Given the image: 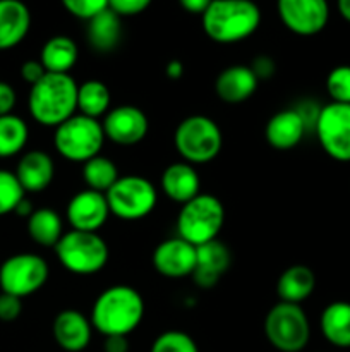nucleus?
I'll return each instance as SVG.
<instances>
[{"label":"nucleus","instance_id":"f03ea898","mask_svg":"<svg viewBox=\"0 0 350 352\" xmlns=\"http://www.w3.org/2000/svg\"><path fill=\"white\" fill-rule=\"evenodd\" d=\"M79 85L71 74L47 72L41 81L31 86L27 109L34 122L45 127H58L78 113Z\"/></svg>","mask_w":350,"mask_h":352},{"label":"nucleus","instance_id":"412c9836","mask_svg":"<svg viewBox=\"0 0 350 352\" xmlns=\"http://www.w3.org/2000/svg\"><path fill=\"white\" fill-rule=\"evenodd\" d=\"M259 81L249 65H230L215 81V93L225 103H242L256 93Z\"/></svg>","mask_w":350,"mask_h":352},{"label":"nucleus","instance_id":"0eeeda50","mask_svg":"<svg viewBox=\"0 0 350 352\" xmlns=\"http://www.w3.org/2000/svg\"><path fill=\"white\" fill-rule=\"evenodd\" d=\"M174 143L184 162L191 165L208 164L222 151L223 134L211 117L189 116L175 129Z\"/></svg>","mask_w":350,"mask_h":352},{"label":"nucleus","instance_id":"20e7f679","mask_svg":"<svg viewBox=\"0 0 350 352\" xmlns=\"http://www.w3.org/2000/svg\"><path fill=\"white\" fill-rule=\"evenodd\" d=\"M54 250L58 263L67 272L81 277L96 275L110 260L108 244L98 232L71 229L62 236Z\"/></svg>","mask_w":350,"mask_h":352},{"label":"nucleus","instance_id":"2eb2a0df","mask_svg":"<svg viewBox=\"0 0 350 352\" xmlns=\"http://www.w3.org/2000/svg\"><path fill=\"white\" fill-rule=\"evenodd\" d=\"M110 206L103 192L84 189L75 192L69 201L65 217L72 230L81 232H98L110 219Z\"/></svg>","mask_w":350,"mask_h":352},{"label":"nucleus","instance_id":"423d86ee","mask_svg":"<svg viewBox=\"0 0 350 352\" xmlns=\"http://www.w3.org/2000/svg\"><path fill=\"white\" fill-rule=\"evenodd\" d=\"M225 222V208L216 196L201 192L182 205L177 217V234L192 246H202L218 239Z\"/></svg>","mask_w":350,"mask_h":352},{"label":"nucleus","instance_id":"58836bf2","mask_svg":"<svg viewBox=\"0 0 350 352\" xmlns=\"http://www.w3.org/2000/svg\"><path fill=\"white\" fill-rule=\"evenodd\" d=\"M17 103L16 89L5 81H0V117L12 113Z\"/></svg>","mask_w":350,"mask_h":352},{"label":"nucleus","instance_id":"393cba45","mask_svg":"<svg viewBox=\"0 0 350 352\" xmlns=\"http://www.w3.org/2000/svg\"><path fill=\"white\" fill-rule=\"evenodd\" d=\"M86 38L91 48L102 54L115 50L122 38V21L113 10L106 9L88 21Z\"/></svg>","mask_w":350,"mask_h":352},{"label":"nucleus","instance_id":"9b49d317","mask_svg":"<svg viewBox=\"0 0 350 352\" xmlns=\"http://www.w3.org/2000/svg\"><path fill=\"white\" fill-rule=\"evenodd\" d=\"M314 133L323 151L336 162H350V105L333 103L321 107Z\"/></svg>","mask_w":350,"mask_h":352},{"label":"nucleus","instance_id":"f8f14e48","mask_svg":"<svg viewBox=\"0 0 350 352\" xmlns=\"http://www.w3.org/2000/svg\"><path fill=\"white\" fill-rule=\"evenodd\" d=\"M278 17L292 33L314 36L329 21L328 0H277Z\"/></svg>","mask_w":350,"mask_h":352},{"label":"nucleus","instance_id":"aec40b11","mask_svg":"<svg viewBox=\"0 0 350 352\" xmlns=\"http://www.w3.org/2000/svg\"><path fill=\"white\" fill-rule=\"evenodd\" d=\"M161 191L172 201L185 205L201 195V179L194 165L187 162H175L170 164L161 174Z\"/></svg>","mask_w":350,"mask_h":352},{"label":"nucleus","instance_id":"9d476101","mask_svg":"<svg viewBox=\"0 0 350 352\" xmlns=\"http://www.w3.org/2000/svg\"><path fill=\"white\" fill-rule=\"evenodd\" d=\"M50 277L47 260L36 253H17L0 265V289L16 298H27L43 289Z\"/></svg>","mask_w":350,"mask_h":352},{"label":"nucleus","instance_id":"6ab92c4d","mask_svg":"<svg viewBox=\"0 0 350 352\" xmlns=\"http://www.w3.org/2000/svg\"><path fill=\"white\" fill-rule=\"evenodd\" d=\"M16 177L26 192H41L54 182L55 162L47 151L30 150L19 158Z\"/></svg>","mask_w":350,"mask_h":352},{"label":"nucleus","instance_id":"7c9ffc66","mask_svg":"<svg viewBox=\"0 0 350 352\" xmlns=\"http://www.w3.org/2000/svg\"><path fill=\"white\" fill-rule=\"evenodd\" d=\"M24 198H26V191L17 181L16 174L0 168V217L14 213V210Z\"/></svg>","mask_w":350,"mask_h":352},{"label":"nucleus","instance_id":"c03bdc74","mask_svg":"<svg viewBox=\"0 0 350 352\" xmlns=\"http://www.w3.org/2000/svg\"><path fill=\"white\" fill-rule=\"evenodd\" d=\"M336 7H338V12L347 23H350V0H336Z\"/></svg>","mask_w":350,"mask_h":352},{"label":"nucleus","instance_id":"473e14b6","mask_svg":"<svg viewBox=\"0 0 350 352\" xmlns=\"http://www.w3.org/2000/svg\"><path fill=\"white\" fill-rule=\"evenodd\" d=\"M326 91L333 103L350 105V65H336L326 78Z\"/></svg>","mask_w":350,"mask_h":352},{"label":"nucleus","instance_id":"4c0bfd02","mask_svg":"<svg viewBox=\"0 0 350 352\" xmlns=\"http://www.w3.org/2000/svg\"><path fill=\"white\" fill-rule=\"evenodd\" d=\"M45 74H47V71H45L43 64H41L40 60H26L21 65V78H23V81H26L30 86L41 81Z\"/></svg>","mask_w":350,"mask_h":352},{"label":"nucleus","instance_id":"ddd939ff","mask_svg":"<svg viewBox=\"0 0 350 352\" xmlns=\"http://www.w3.org/2000/svg\"><path fill=\"white\" fill-rule=\"evenodd\" d=\"M106 140L120 146H134L148 136L150 120L136 105H117L102 120Z\"/></svg>","mask_w":350,"mask_h":352},{"label":"nucleus","instance_id":"4468645a","mask_svg":"<svg viewBox=\"0 0 350 352\" xmlns=\"http://www.w3.org/2000/svg\"><path fill=\"white\" fill-rule=\"evenodd\" d=\"M196 261H198L196 246L178 236L161 241L153 251L154 270L165 278L178 280V278L192 277Z\"/></svg>","mask_w":350,"mask_h":352},{"label":"nucleus","instance_id":"2f4dec72","mask_svg":"<svg viewBox=\"0 0 350 352\" xmlns=\"http://www.w3.org/2000/svg\"><path fill=\"white\" fill-rule=\"evenodd\" d=\"M150 352H199V349L189 333L180 330H167L154 339Z\"/></svg>","mask_w":350,"mask_h":352},{"label":"nucleus","instance_id":"37998d69","mask_svg":"<svg viewBox=\"0 0 350 352\" xmlns=\"http://www.w3.org/2000/svg\"><path fill=\"white\" fill-rule=\"evenodd\" d=\"M33 212H34L33 203H31L27 198H24L23 201H21L19 205H17V208L14 210V213H16L17 217H23V219H26V220L30 219L31 215H33Z\"/></svg>","mask_w":350,"mask_h":352},{"label":"nucleus","instance_id":"cd10ccee","mask_svg":"<svg viewBox=\"0 0 350 352\" xmlns=\"http://www.w3.org/2000/svg\"><path fill=\"white\" fill-rule=\"evenodd\" d=\"M112 105L108 86L100 79H88L78 88V113L100 119L105 117Z\"/></svg>","mask_w":350,"mask_h":352},{"label":"nucleus","instance_id":"4be33fe9","mask_svg":"<svg viewBox=\"0 0 350 352\" xmlns=\"http://www.w3.org/2000/svg\"><path fill=\"white\" fill-rule=\"evenodd\" d=\"M31 12L21 0H0V52L17 47L27 36Z\"/></svg>","mask_w":350,"mask_h":352},{"label":"nucleus","instance_id":"c85d7f7f","mask_svg":"<svg viewBox=\"0 0 350 352\" xmlns=\"http://www.w3.org/2000/svg\"><path fill=\"white\" fill-rule=\"evenodd\" d=\"M30 141V127L16 113L0 117V158L19 155Z\"/></svg>","mask_w":350,"mask_h":352},{"label":"nucleus","instance_id":"f3484780","mask_svg":"<svg viewBox=\"0 0 350 352\" xmlns=\"http://www.w3.org/2000/svg\"><path fill=\"white\" fill-rule=\"evenodd\" d=\"M307 129V122L299 109H285L270 117L264 127V138L275 150L288 151L302 143Z\"/></svg>","mask_w":350,"mask_h":352},{"label":"nucleus","instance_id":"ea45409f","mask_svg":"<svg viewBox=\"0 0 350 352\" xmlns=\"http://www.w3.org/2000/svg\"><path fill=\"white\" fill-rule=\"evenodd\" d=\"M103 351L105 352H129V339L122 336L105 337L103 342Z\"/></svg>","mask_w":350,"mask_h":352},{"label":"nucleus","instance_id":"f704fd0d","mask_svg":"<svg viewBox=\"0 0 350 352\" xmlns=\"http://www.w3.org/2000/svg\"><path fill=\"white\" fill-rule=\"evenodd\" d=\"M153 0H108V9L113 10L117 16H137L144 12L151 6Z\"/></svg>","mask_w":350,"mask_h":352},{"label":"nucleus","instance_id":"bb28decb","mask_svg":"<svg viewBox=\"0 0 350 352\" xmlns=\"http://www.w3.org/2000/svg\"><path fill=\"white\" fill-rule=\"evenodd\" d=\"M27 234L43 248H55L64 236V220L55 210L38 208L27 219Z\"/></svg>","mask_w":350,"mask_h":352},{"label":"nucleus","instance_id":"7ed1b4c3","mask_svg":"<svg viewBox=\"0 0 350 352\" xmlns=\"http://www.w3.org/2000/svg\"><path fill=\"white\" fill-rule=\"evenodd\" d=\"M261 24V9L253 0H213L202 14V30L215 43L247 40Z\"/></svg>","mask_w":350,"mask_h":352},{"label":"nucleus","instance_id":"f257e3e1","mask_svg":"<svg viewBox=\"0 0 350 352\" xmlns=\"http://www.w3.org/2000/svg\"><path fill=\"white\" fill-rule=\"evenodd\" d=\"M143 296L139 291L126 284L112 285L96 298L91 308L93 329L103 337H129L144 318Z\"/></svg>","mask_w":350,"mask_h":352},{"label":"nucleus","instance_id":"72a5a7b5","mask_svg":"<svg viewBox=\"0 0 350 352\" xmlns=\"http://www.w3.org/2000/svg\"><path fill=\"white\" fill-rule=\"evenodd\" d=\"M64 9L78 19L89 21L96 14L108 9V0H60Z\"/></svg>","mask_w":350,"mask_h":352},{"label":"nucleus","instance_id":"b1692460","mask_svg":"<svg viewBox=\"0 0 350 352\" xmlns=\"http://www.w3.org/2000/svg\"><path fill=\"white\" fill-rule=\"evenodd\" d=\"M319 329L331 346L350 349V302H329L319 316Z\"/></svg>","mask_w":350,"mask_h":352},{"label":"nucleus","instance_id":"c9c22d12","mask_svg":"<svg viewBox=\"0 0 350 352\" xmlns=\"http://www.w3.org/2000/svg\"><path fill=\"white\" fill-rule=\"evenodd\" d=\"M23 313V299L12 294H0V322H14Z\"/></svg>","mask_w":350,"mask_h":352},{"label":"nucleus","instance_id":"a19ab883","mask_svg":"<svg viewBox=\"0 0 350 352\" xmlns=\"http://www.w3.org/2000/svg\"><path fill=\"white\" fill-rule=\"evenodd\" d=\"M213 0H178L182 9L189 14H205L206 9L209 7Z\"/></svg>","mask_w":350,"mask_h":352},{"label":"nucleus","instance_id":"e433bc0d","mask_svg":"<svg viewBox=\"0 0 350 352\" xmlns=\"http://www.w3.org/2000/svg\"><path fill=\"white\" fill-rule=\"evenodd\" d=\"M249 67L253 69L254 76H256L259 82L268 81L270 78H273L275 71H277V64H275L273 58L268 57V55H259V57H256Z\"/></svg>","mask_w":350,"mask_h":352},{"label":"nucleus","instance_id":"1a4fd4ad","mask_svg":"<svg viewBox=\"0 0 350 352\" xmlns=\"http://www.w3.org/2000/svg\"><path fill=\"white\" fill-rule=\"evenodd\" d=\"M110 213L126 222L146 219L158 203V191L153 182L143 175H120L106 191Z\"/></svg>","mask_w":350,"mask_h":352},{"label":"nucleus","instance_id":"6e6552de","mask_svg":"<svg viewBox=\"0 0 350 352\" xmlns=\"http://www.w3.org/2000/svg\"><path fill=\"white\" fill-rule=\"evenodd\" d=\"M264 337L280 352H302L311 340V323L301 305L277 302L264 316Z\"/></svg>","mask_w":350,"mask_h":352},{"label":"nucleus","instance_id":"5701e85b","mask_svg":"<svg viewBox=\"0 0 350 352\" xmlns=\"http://www.w3.org/2000/svg\"><path fill=\"white\" fill-rule=\"evenodd\" d=\"M316 289V275L305 265H294L281 272L277 282V294L280 301L302 305L311 298Z\"/></svg>","mask_w":350,"mask_h":352},{"label":"nucleus","instance_id":"a878e982","mask_svg":"<svg viewBox=\"0 0 350 352\" xmlns=\"http://www.w3.org/2000/svg\"><path fill=\"white\" fill-rule=\"evenodd\" d=\"M79 58L78 45L72 38L57 34L48 38L40 54V62L45 71L51 74H69Z\"/></svg>","mask_w":350,"mask_h":352},{"label":"nucleus","instance_id":"a211bd4d","mask_svg":"<svg viewBox=\"0 0 350 352\" xmlns=\"http://www.w3.org/2000/svg\"><path fill=\"white\" fill-rule=\"evenodd\" d=\"M196 253H198V261H196L192 280L198 287L213 289L232 265V253L229 246L220 239L198 246Z\"/></svg>","mask_w":350,"mask_h":352},{"label":"nucleus","instance_id":"c756f323","mask_svg":"<svg viewBox=\"0 0 350 352\" xmlns=\"http://www.w3.org/2000/svg\"><path fill=\"white\" fill-rule=\"evenodd\" d=\"M120 174L115 162L110 158L98 155L86 164H82V179H84L88 189L106 195L110 188L119 181Z\"/></svg>","mask_w":350,"mask_h":352},{"label":"nucleus","instance_id":"79ce46f5","mask_svg":"<svg viewBox=\"0 0 350 352\" xmlns=\"http://www.w3.org/2000/svg\"><path fill=\"white\" fill-rule=\"evenodd\" d=\"M165 74L172 81H178L184 76V64L180 60H170L165 67Z\"/></svg>","mask_w":350,"mask_h":352},{"label":"nucleus","instance_id":"dca6fc26","mask_svg":"<svg viewBox=\"0 0 350 352\" xmlns=\"http://www.w3.org/2000/svg\"><path fill=\"white\" fill-rule=\"evenodd\" d=\"M91 320L78 309H64L51 325V333L57 346L65 352H82L93 337Z\"/></svg>","mask_w":350,"mask_h":352},{"label":"nucleus","instance_id":"39448f33","mask_svg":"<svg viewBox=\"0 0 350 352\" xmlns=\"http://www.w3.org/2000/svg\"><path fill=\"white\" fill-rule=\"evenodd\" d=\"M105 140L102 120L74 113L71 119L55 127L54 146L65 160L86 164L102 153Z\"/></svg>","mask_w":350,"mask_h":352}]
</instances>
